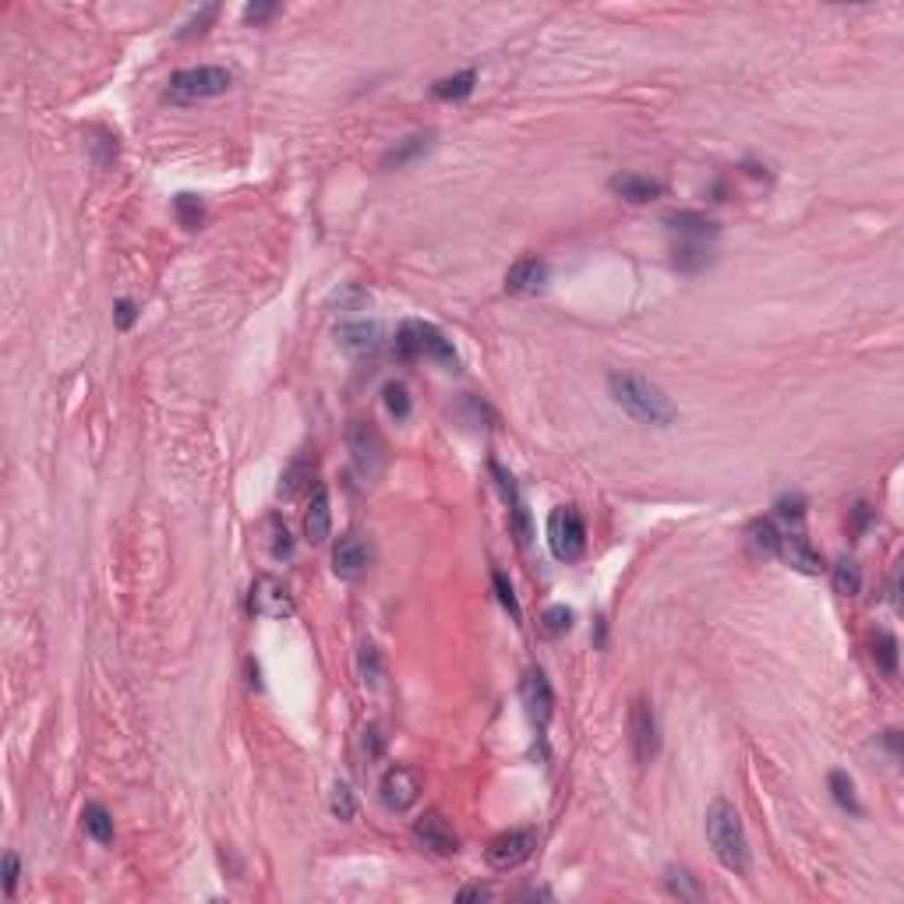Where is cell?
I'll list each match as a JSON object with an SVG mask.
<instances>
[{"instance_id": "cell-1", "label": "cell", "mask_w": 904, "mask_h": 904, "mask_svg": "<svg viewBox=\"0 0 904 904\" xmlns=\"http://www.w3.org/2000/svg\"><path fill=\"white\" fill-rule=\"evenodd\" d=\"M608 389H612V400H615L632 420H639V424L668 427V424L675 420V403L664 396L661 385H654V382L643 378V375L612 371V375H608Z\"/></svg>"}, {"instance_id": "cell-2", "label": "cell", "mask_w": 904, "mask_h": 904, "mask_svg": "<svg viewBox=\"0 0 904 904\" xmlns=\"http://www.w3.org/2000/svg\"><path fill=\"white\" fill-rule=\"evenodd\" d=\"M706 841L728 873H749V837L739 809L728 798H714L706 809Z\"/></svg>"}, {"instance_id": "cell-3", "label": "cell", "mask_w": 904, "mask_h": 904, "mask_svg": "<svg viewBox=\"0 0 904 904\" xmlns=\"http://www.w3.org/2000/svg\"><path fill=\"white\" fill-rule=\"evenodd\" d=\"M396 353L403 360H418V357H427L449 371H460V353L452 347V340H445L442 329H435L431 322H420V318H407L396 333Z\"/></svg>"}, {"instance_id": "cell-4", "label": "cell", "mask_w": 904, "mask_h": 904, "mask_svg": "<svg viewBox=\"0 0 904 904\" xmlns=\"http://www.w3.org/2000/svg\"><path fill=\"white\" fill-rule=\"evenodd\" d=\"M233 74L215 64H202V68H184L177 71L166 85V99L170 103H202V99H215L223 92H230Z\"/></svg>"}, {"instance_id": "cell-5", "label": "cell", "mask_w": 904, "mask_h": 904, "mask_svg": "<svg viewBox=\"0 0 904 904\" xmlns=\"http://www.w3.org/2000/svg\"><path fill=\"white\" fill-rule=\"evenodd\" d=\"M548 548L558 562H576L587 552V523L576 505H558L548 516Z\"/></svg>"}, {"instance_id": "cell-6", "label": "cell", "mask_w": 904, "mask_h": 904, "mask_svg": "<svg viewBox=\"0 0 904 904\" xmlns=\"http://www.w3.org/2000/svg\"><path fill=\"white\" fill-rule=\"evenodd\" d=\"M347 449H350V456H353V467H357L360 477H368V481L382 477V470H385V442H382V435L375 431L371 420H353V424H350Z\"/></svg>"}, {"instance_id": "cell-7", "label": "cell", "mask_w": 904, "mask_h": 904, "mask_svg": "<svg viewBox=\"0 0 904 904\" xmlns=\"http://www.w3.org/2000/svg\"><path fill=\"white\" fill-rule=\"evenodd\" d=\"M629 742H632V756L639 764H650L661 753V724H657L654 703L646 696H636L629 706Z\"/></svg>"}, {"instance_id": "cell-8", "label": "cell", "mask_w": 904, "mask_h": 904, "mask_svg": "<svg viewBox=\"0 0 904 904\" xmlns=\"http://www.w3.org/2000/svg\"><path fill=\"white\" fill-rule=\"evenodd\" d=\"M420 791H424V784H420V773L414 766H389L385 770V777H382V784H378V795H382V806L385 809H393V813H407L410 806H418Z\"/></svg>"}, {"instance_id": "cell-9", "label": "cell", "mask_w": 904, "mask_h": 904, "mask_svg": "<svg viewBox=\"0 0 904 904\" xmlns=\"http://www.w3.org/2000/svg\"><path fill=\"white\" fill-rule=\"evenodd\" d=\"M534 848H537L534 831H505V834H498L487 844L485 858L491 869L509 873V869H520V866L534 855Z\"/></svg>"}, {"instance_id": "cell-10", "label": "cell", "mask_w": 904, "mask_h": 904, "mask_svg": "<svg viewBox=\"0 0 904 904\" xmlns=\"http://www.w3.org/2000/svg\"><path fill=\"white\" fill-rule=\"evenodd\" d=\"M248 608L258 619H290L293 615V597L276 576H258L255 587H251Z\"/></svg>"}, {"instance_id": "cell-11", "label": "cell", "mask_w": 904, "mask_h": 904, "mask_svg": "<svg viewBox=\"0 0 904 904\" xmlns=\"http://www.w3.org/2000/svg\"><path fill=\"white\" fill-rule=\"evenodd\" d=\"M520 699H523V706H527V717H530L537 728H548L552 710H555V693H552V686H548V679H545L541 668H530V672L523 675V682H520Z\"/></svg>"}, {"instance_id": "cell-12", "label": "cell", "mask_w": 904, "mask_h": 904, "mask_svg": "<svg viewBox=\"0 0 904 904\" xmlns=\"http://www.w3.org/2000/svg\"><path fill=\"white\" fill-rule=\"evenodd\" d=\"M414 841L420 848L435 851V855H456L460 851V837L452 831V824L442 816V813H424L418 824H414Z\"/></svg>"}, {"instance_id": "cell-13", "label": "cell", "mask_w": 904, "mask_h": 904, "mask_svg": "<svg viewBox=\"0 0 904 904\" xmlns=\"http://www.w3.org/2000/svg\"><path fill=\"white\" fill-rule=\"evenodd\" d=\"M371 565V545L360 537V534H343L336 545H333V572L340 579H357L364 576Z\"/></svg>"}, {"instance_id": "cell-14", "label": "cell", "mask_w": 904, "mask_h": 904, "mask_svg": "<svg viewBox=\"0 0 904 904\" xmlns=\"http://www.w3.org/2000/svg\"><path fill=\"white\" fill-rule=\"evenodd\" d=\"M336 343L347 350L350 357H375L385 347V333L378 322H343L336 329Z\"/></svg>"}, {"instance_id": "cell-15", "label": "cell", "mask_w": 904, "mask_h": 904, "mask_svg": "<svg viewBox=\"0 0 904 904\" xmlns=\"http://www.w3.org/2000/svg\"><path fill=\"white\" fill-rule=\"evenodd\" d=\"M548 283V262L537 258V255H527L520 262H512V269L505 273V290L512 297H530V293H541Z\"/></svg>"}, {"instance_id": "cell-16", "label": "cell", "mask_w": 904, "mask_h": 904, "mask_svg": "<svg viewBox=\"0 0 904 904\" xmlns=\"http://www.w3.org/2000/svg\"><path fill=\"white\" fill-rule=\"evenodd\" d=\"M773 555L781 558V562H788L791 569H798V572H806V576H820L827 565H824V555L802 537V534H781V541H777V552Z\"/></svg>"}, {"instance_id": "cell-17", "label": "cell", "mask_w": 904, "mask_h": 904, "mask_svg": "<svg viewBox=\"0 0 904 904\" xmlns=\"http://www.w3.org/2000/svg\"><path fill=\"white\" fill-rule=\"evenodd\" d=\"M329 530H333L329 491H325V487H315V491H311V502H308V512H304V534H308L311 545H322V541H329Z\"/></svg>"}, {"instance_id": "cell-18", "label": "cell", "mask_w": 904, "mask_h": 904, "mask_svg": "<svg viewBox=\"0 0 904 904\" xmlns=\"http://www.w3.org/2000/svg\"><path fill=\"white\" fill-rule=\"evenodd\" d=\"M612 191L622 195L632 206H643V202H654L664 191V184L654 177H643V173H619V177H612Z\"/></svg>"}, {"instance_id": "cell-19", "label": "cell", "mask_w": 904, "mask_h": 904, "mask_svg": "<svg viewBox=\"0 0 904 904\" xmlns=\"http://www.w3.org/2000/svg\"><path fill=\"white\" fill-rule=\"evenodd\" d=\"M494 477H498V485H502V494H505V502H509V516H512V530H516L520 545H530V537H534V527H530V512H527V505H523L520 491H516V485H512V477H509V474H502L498 467H494Z\"/></svg>"}, {"instance_id": "cell-20", "label": "cell", "mask_w": 904, "mask_h": 904, "mask_svg": "<svg viewBox=\"0 0 904 904\" xmlns=\"http://www.w3.org/2000/svg\"><path fill=\"white\" fill-rule=\"evenodd\" d=\"M668 226L686 241V244H706L710 237H717V223L699 215V212H675L668 215Z\"/></svg>"}, {"instance_id": "cell-21", "label": "cell", "mask_w": 904, "mask_h": 904, "mask_svg": "<svg viewBox=\"0 0 904 904\" xmlns=\"http://www.w3.org/2000/svg\"><path fill=\"white\" fill-rule=\"evenodd\" d=\"M311 474H315V460L311 456H297L286 470H283V477H279V498H297L304 487H308V481H311Z\"/></svg>"}, {"instance_id": "cell-22", "label": "cell", "mask_w": 904, "mask_h": 904, "mask_svg": "<svg viewBox=\"0 0 904 904\" xmlns=\"http://www.w3.org/2000/svg\"><path fill=\"white\" fill-rule=\"evenodd\" d=\"M431 148V135H410V139H403L400 145H393L385 156H382V166L385 170H400V166H407L410 159H418V156H424Z\"/></svg>"}, {"instance_id": "cell-23", "label": "cell", "mask_w": 904, "mask_h": 904, "mask_svg": "<svg viewBox=\"0 0 904 904\" xmlns=\"http://www.w3.org/2000/svg\"><path fill=\"white\" fill-rule=\"evenodd\" d=\"M873 661H876V668L887 675V679H894L898 675V639H894V632H887V629H880V632H873Z\"/></svg>"}, {"instance_id": "cell-24", "label": "cell", "mask_w": 904, "mask_h": 904, "mask_svg": "<svg viewBox=\"0 0 904 904\" xmlns=\"http://www.w3.org/2000/svg\"><path fill=\"white\" fill-rule=\"evenodd\" d=\"M81 827H85V834L92 837V841H99V844L114 841V816L99 802H92V806L81 809Z\"/></svg>"}, {"instance_id": "cell-25", "label": "cell", "mask_w": 904, "mask_h": 904, "mask_svg": "<svg viewBox=\"0 0 904 904\" xmlns=\"http://www.w3.org/2000/svg\"><path fill=\"white\" fill-rule=\"evenodd\" d=\"M474 81H477V71H460V74H452V78L435 81V85H431V96H435V99H445V103L467 99V96L474 92Z\"/></svg>"}, {"instance_id": "cell-26", "label": "cell", "mask_w": 904, "mask_h": 904, "mask_svg": "<svg viewBox=\"0 0 904 904\" xmlns=\"http://www.w3.org/2000/svg\"><path fill=\"white\" fill-rule=\"evenodd\" d=\"M831 579H834V590L841 597H855L862 590V572L851 558H841L834 569H831Z\"/></svg>"}, {"instance_id": "cell-27", "label": "cell", "mask_w": 904, "mask_h": 904, "mask_svg": "<svg viewBox=\"0 0 904 904\" xmlns=\"http://www.w3.org/2000/svg\"><path fill=\"white\" fill-rule=\"evenodd\" d=\"M357 675L364 686H378L382 682V654L375 643H360L357 650Z\"/></svg>"}, {"instance_id": "cell-28", "label": "cell", "mask_w": 904, "mask_h": 904, "mask_svg": "<svg viewBox=\"0 0 904 904\" xmlns=\"http://www.w3.org/2000/svg\"><path fill=\"white\" fill-rule=\"evenodd\" d=\"M710 262H714V255L706 244H679L675 248V269H682V273H699Z\"/></svg>"}, {"instance_id": "cell-29", "label": "cell", "mask_w": 904, "mask_h": 904, "mask_svg": "<svg viewBox=\"0 0 904 904\" xmlns=\"http://www.w3.org/2000/svg\"><path fill=\"white\" fill-rule=\"evenodd\" d=\"M572 608H565V604H552V608H545V615H541V632L545 636H552V639H558V636H565L569 629H572Z\"/></svg>"}, {"instance_id": "cell-30", "label": "cell", "mask_w": 904, "mask_h": 904, "mask_svg": "<svg viewBox=\"0 0 904 904\" xmlns=\"http://www.w3.org/2000/svg\"><path fill=\"white\" fill-rule=\"evenodd\" d=\"M777 541H781V530L773 527V520H756V523L749 527V545H753L756 552L773 555V552H777Z\"/></svg>"}, {"instance_id": "cell-31", "label": "cell", "mask_w": 904, "mask_h": 904, "mask_svg": "<svg viewBox=\"0 0 904 904\" xmlns=\"http://www.w3.org/2000/svg\"><path fill=\"white\" fill-rule=\"evenodd\" d=\"M329 809H333V816H336V820H343V824H350V820L357 816V798H353L350 784H343V781H336V784H333Z\"/></svg>"}, {"instance_id": "cell-32", "label": "cell", "mask_w": 904, "mask_h": 904, "mask_svg": "<svg viewBox=\"0 0 904 904\" xmlns=\"http://www.w3.org/2000/svg\"><path fill=\"white\" fill-rule=\"evenodd\" d=\"M831 791H834V802L841 809L862 813V809H858V798H855V784H851V777H848L844 770H834V773H831Z\"/></svg>"}, {"instance_id": "cell-33", "label": "cell", "mask_w": 904, "mask_h": 904, "mask_svg": "<svg viewBox=\"0 0 904 904\" xmlns=\"http://www.w3.org/2000/svg\"><path fill=\"white\" fill-rule=\"evenodd\" d=\"M385 407H389V414L396 420H407L410 418V393H407V385L403 382H389L385 385Z\"/></svg>"}, {"instance_id": "cell-34", "label": "cell", "mask_w": 904, "mask_h": 904, "mask_svg": "<svg viewBox=\"0 0 904 904\" xmlns=\"http://www.w3.org/2000/svg\"><path fill=\"white\" fill-rule=\"evenodd\" d=\"M664 883H668V891L675 894V898H686V901H696L699 898V887H696V880L686 873V869H668V876H664Z\"/></svg>"}, {"instance_id": "cell-35", "label": "cell", "mask_w": 904, "mask_h": 904, "mask_svg": "<svg viewBox=\"0 0 904 904\" xmlns=\"http://www.w3.org/2000/svg\"><path fill=\"white\" fill-rule=\"evenodd\" d=\"M173 209H177V219H181L188 230H195V226L202 223V202H199L195 195H177Z\"/></svg>"}, {"instance_id": "cell-36", "label": "cell", "mask_w": 904, "mask_h": 904, "mask_svg": "<svg viewBox=\"0 0 904 904\" xmlns=\"http://www.w3.org/2000/svg\"><path fill=\"white\" fill-rule=\"evenodd\" d=\"M333 304H340V311H357V308H364V304H368V293H364L360 286L347 283L343 290H336V293H333Z\"/></svg>"}, {"instance_id": "cell-37", "label": "cell", "mask_w": 904, "mask_h": 904, "mask_svg": "<svg viewBox=\"0 0 904 904\" xmlns=\"http://www.w3.org/2000/svg\"><path fill=\"white\" fill-rule=\"evenodd\" d=\"M491 583H494V594H498V601H502V608L512 615V619H520V604H516V594H512V587H509V579L502 576V572H491Z\"/></svg>"}, {"instance_id": "cell-38", "label": "cell", "mask_w": 904, "mask_h": 904, "mask_svg": "<svg viewBox=\"0 0 904 904\" xmlns=\"http://www.w3.org/2000/svg\"><path fill=\"white\" fill-rule=\"evenodd\" d=\"M269 530H273V558H290V555H293V537H290L286 523L273 520V523H269Z\"/></svg>"}, {"instance_id": "cell-39", "label": "cell", "mask_w": 904, "mask_h": 904, "mask_svg": "<svg viewBox=\"0 0 904 904\" xmlns=\"http://www.w3.org/2000/svg\"><path fill=\"white\" fill-rule=\"evenodd\" d=\"M219 14V7L215 4H209V7H202V14H195L188 25H184V32H181V39H195V36H202L206 29H209V21Z\"/></svg>"}, {"instance_id": "cell-40", "label": "cell", "mask_w": 904, "mask_h": 904, "mask_svg": "<svg viewBox=\"0 0 904 904\" xmlns=\"http://www.w3.org/2000/svg\"><path fill=\"white\" fill-rule=\"evenodd\" d=\"M18 876H21L18 855H14V851H7V855H4V894H7V898L14 894V887H18Z\"/></svg>"}, {"instance_id": "cell-41", "label": "cell", "mask_w": 904, "mask_h": 904, "mask_svg": "<svg viewBox=\"0 0 904 904\" xmlns=\"http://www.w3.org/2000/svg\"><path fill=\"white\" fill-rule=\"evenodd\" d=\"M777 512H781L784 520H795V523H798V520L806 516V502H802V498H781V502H777Z\"/></svg>"}, {"instance_id": "cell-42", "label": "cell", "mask_w": 904, "mask_h": 904, "mask_svg": "<svg viewBox=\"0 0 904 904\" xmlns=\"http://www.w3.org/2000/svg\"><path fill=\"white\" fill-rule=\"evenodd\" d=\"M114 322H117V329H131V325H135V304H131V300H117Z\"/></svg>"}, {"instance_id": "cell-43", "label": "cell", "mask_w": 904, "mask_h": 904, "mask_svg": "<svg viewBox=\"0 0 904 904\" xmlns=\"http://www.w3.org/2000/svg\"><path fill=\"white\" fill-rule=\"evenodd\" d=\"M276 11H279L276 4H248V7H244V21H255V25H258V21L273 18Z\"/></svg>"}, {"instance_id": "cell-44", "label": "cell", "mask_w": 904, "mask_h": 904, "mask_svg": "<svg viewBox=\"0 0 904 904\" xmlns=\"http://www.w3.org/2000/svg\"><path fill=\"white\" fill-rule=\"evenodd\" d=\"M360 746H364L368 760H375V756L382 753V739H378V728H364V731H360Z\"/></svg>"}, {"instance_id": "cell-45", "label": "cell", "mask_w": 904, "mask_h": 904, "mask_svg": "<svg viewBox=\"0 0 904 904\" xmlns=\"http://www.w3.org/2000/svg\"><path fill=\"white\" fill-rule=\"evenodd\" d=\"M494 894L487 891V887H463L460 891V901H491Z\"/></svg>"}, {"instance_id": "cell-46", "label": "cell", "mask_w": 904, "mask_h": 904, "mask_svg": "<svg viewBox=\"0 0 904 904\" xmlns=\"http://www.w3.org/2000/svg\"><path fill=\"white\" fill-rule=\"evenodd\" d=\"M898 590H901V565L894 569V579H891V601H894V604L901 601V594H898Z\"/></svg>"}]
</instances>
